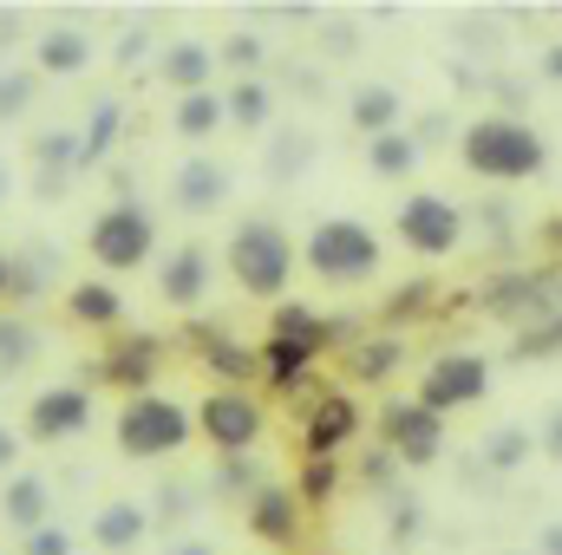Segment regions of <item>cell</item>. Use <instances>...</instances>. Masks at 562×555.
Returning <instances> with one entry per match:
<instances>
[{
  "label": "cell",
  "instance_id": "6da1fadb",
  "mask_svg": "<svg viewBox=\"0 0 562 555\" xmlns=\"http://www.w3.org/2000/svg\"><path fill=\"white\" fill-rule=\"evenodd\" d=\"M458 157H464V170L484 177V183H524V177H537V170L550 163L543 138H537L524 118H504V112L471 118V125L458 132Z\"/></svg>",
  "mask_w": 562,
  "mask_h": 555
},
{
  "label": "cell",
  "instance_id": "7a4b0ae2",
  "mask_svg": "<svg viewBox=\"0 0 562 555\" xmlns=\"http://www.w3.org/2000/svg\"><path fill=\"white\" fill-rule=\"evenodd\" d=\"M301 262H307V275L327 281V287H360V281L380 275L386 242L360 216H321L307 229V242H301Z\"/></svg>",
  "mask_w": 562,
  "mask_h": 555
},
{
  "label": "cell",
  "instance_id": "3957f363",
  "mask_svg": "<svg viewBox=\"0 0 562 555\" xmlns=\"http://www.w3.org/2000/svg\"><path fill=\"white\" fill-rule=\"evenodd\" d=\"M229 275L249 301H281L294 281V236L276 216H243L229 229Z\"/></svg>",
  "mask_w": 562,
  "mask_h": 555
},
{
  "label": "cell",
  "instance_id": "277c9868",
  "mask_svg": "<svg viewBox=\"0 0 562 555\" xmlns=\"http://www.w3.org/2000/svg\"><path fill=\"white\" fill-rule=\"evenodd\" d=\"M86 256L112 275H138L144 262H157V216L138 196H112L92 223H86Z\"/></svg>",
  "mask_w": 562,
  "mask_h": 555
},
{
  "label": "cell",
  "instance_id": "5b68a950",
  "mask_svg": "<svg viewBox=\"0 0 562 555\" xmlns=\"http://www.w3.org/2000/svg\"><path fill=\"white\" fill-rule=\"evenodd\" d=\"M112 438H119V451L125 457H144V464H157V457H177L190 438H196V418L183 399H164V393H132L119 418H112Z\"/></svg>",
  "mask_w": 562,
  "mask_h": 555
},
{
  "label": "cell",
  "instance_id": "8992f818",
  "mask_svg": "<svg viewBox=\"0 0 562 555\" xmlns=\"http://www.w3.org/2000/svg\"><path fill=\"white\" fill-rule=\"evenodd\" d=\"M196 438L216 451V457H249L256 451V438H262V424H269V412H262V399L256 393H243V386H210L203 399H196Z\"/></svg>",
  "mask_w": 562,
  "mask_h": 555
},
{
  "label": "cell",
  "instance_id": "52a82bcc",
  "mask_svg": "<svg viewBox=\"0 0 562 555\" xmlns=\"http://www.w3.org/2000/svg\"><path fill=\"white\" fill-rule=\"evenodd\" d=\"M393 236L413 249V256H458L464 249V236H471V223H464V209L451 203V196H438V190H413V196H400V209H393Z\"/></svg>",
  "mask_w": 562,
  "mask_h": 555
},
{
  "label": "cell",
  "instance_id": "ba28073f",
  "mask_svg": "<svg viewBox=\"0 0 562 555\" xmlns=\"http://www.w3.org/2000/svg\"><path fill=\"white\" fill-rule=\"evenodd\" d=\"M484 393H491V366H484L471 347H451V353H438V360L425 366V380H419L413 399H419L425 412L445 418V412H458V406H477Z\"/></svg>",
  "mask_w": 562,
  "mask_h": 555
},
{
  "label": "cell",
  "instance_id": "9c48e42d",
  "mask_svg": "<svg viewBox=\"0 0 562 555\" xmlns=\"http://www.w3.org/2000/svg\"><path fill=\"white\" fill-rule=\"evenodd\" d=\"M79 431H92V386L66 380V386H46V393L26 399V418H20L26 444H66Z\"/></svg>",
  "mask_w": 562,
  "mask_h": 555
},
{
  "label": "cell",
  "instance_id": "30bf717a",
  "mask_svg": "<svg viewBox=\"0 0 562 555\" xmlns=\"http://www.w3.org/2000/svg\"><path fill=\"white\" fill-rule=\"evenodd\" d=\"M380 431H386V451L400 457V464H438V451H445V418L425 412L419 399H386L380 406Z\"/></svg>",
  "mask_w": 562,
  "mask_h": 555
},
{
  "label": "cell",
  "instance_id": "8fae6325",
  "mask_svg": "<svg viewBox=\"0 0 562 555\" xmlns=\"http://www.w3.org/2000/svg\"><path fill=\"white\" fill-rule=\"evenodd\" d=\"M210 281H216L210 242H177V249L157 256V301L164 307H203L210 301Z\"/></svg>",
  "mask_w": 562,
  "mask_h": 555
},
{
  "label": "cell",
  "instance_id": "7c38bea8",
  "mask_svg": "<svg viewBox=\"0 0 562 555\" xmlns=\"http://www.w3.org/2000/svg\"><path fill=\"white\" fill-rule=\"evenodd\" d=\"M360 399L347 393V386H327L321 399H314V412H307V424H301V451L307 457H340V444H353L360 438Z\"/></svg>",
  "mask_w": 562,
  "mask_h": 555
},
{
  "label": "cell",
  "instance_id": "4fadbf2b",
  "mask_svg": "<svg viewBox=\"0 0 562 555\" xmlns=\"http://www.w3.org/2000/svg\"><path fill=\"white\" fill-rule=\"evenodd\" d=\"M26 157H33V196L40 203H59L66 183L79 177V132L72 125H46L26 138Z\"/></svg>",
  "mask_w": 562,
  "mask_h": 555
},
{
  "label": "cell",
  "instance_id": "5bb4252c",
  "mask_svg": "<svg viewBox=\"0 0 562 555\" xmlns=\"http://www.w3.org/2000/svg\"><path fill=\"white\" fill-rule=\"evenodd\" d=\"M229 163H216V157H183L177 163V177H170V203L183 209V216H210V209H223L229 203Z\"/></svg>",
  "mask_w": 562,
  "mask_h": 555
},
{
  "label": "cell",
  "instance_id": "9a60e30c",
  "mask_svg": "<svg viewBox=\"0 0 562 555\" xmlns=\"http://www.w3.org/2000/svg\"><path fill=\"white\" fill-rule=\"evenodd\" d=\"M157 360H164V340H157V333H125L119 347H105V360H99L92 373L132 399V393H150V380H157Z\"/></svg>",
  "mask_w": 562,
  "mask_h": 555
},
{
  "label": "cell",
  "instance_id": "2e32d148",
  "mask_svg": "<svg viewBox=\"0 0 562 555\" xmlns=\"http://www.w3.org/2000/svg\"><path fill=\"white\" fill-rule=\"evenodd\" d=\"M92 33L86 26H40L33 33V72L40 79H79L92 66Z\"/></svg>",
  "mask_w": 562,
  "mask_h": 555
},
{
  "label": "cell",
  "instance_id": "e0dca14e",
  "mask_svg": "<svg viewBox=\"0 0 562 555\" xmlns=\"http://www.w3.org/2000/svg\"><path fill=\"white\" fill-rule=\"evenodd\" d=\"M157 79L177 92V99H190V92H216V46H203V39H170L164 53H157Z\"/></svg>",
  "mask_w": 562,
  "mask_h": 555
},
{
  "label": "cell",
  "instance_id": "ac0fdd59",
  "mask_svg": "<svg viewBox=\"0 0 562 555\" xmlns=\"http://www.w3.org/2000/svg\"><path fill=\"white\" fill-rule=\"evenodd\" d=\"M256 360H262V380H269L276 393H307L321 347H314V340H294V333H269V340L256 347Z\"/></svg>",
  "mask_w": 562,
  "mask_h": 555
},
{
  "label": "cell",
  "instance_id": "d6986e66",
  "mask_svg": "<svg viewBox=\"0 0 562 555\" xmlns=\"http://www.w3.org/2000/svg\"><path fill=\"white\" fill-rule=\"evenodd\" d=\"M249 536L269 543V550H294L301 543V497L281 490V484H262L249 497Z\"/></svg>",
  "mask_w": 562,
  "mask_h": 555
},
{
  "label": "cell",
  "instance_id": "ffe728a7",
  "mask_svg": "<svg viewBox=\"0 0 562 555\" xmlns=\"http://www.w3.org/2000/svg\"><path fill=\"white\" fill-rule=\"evenodd\" d=\"M86 536H92V550H105V555H132L150 536V510H144L138 497H112V503L92 510Z\"/></svg>",
  "mask_w": 562,
  "mask_h": 555
},
{
  "label": "cell",
  "instance_id": "44dd1931",
  "mask_svg": "<svg viewBox=\"0 0 562 555\" xmlns=\"http://www.w3.org/2000/svg\"><path fill=\"white\" fill-rule=\"evenodd\" d=\"M66 314L79 327H92V333H112L125 320V294H119V281H105V275H79L66 287Z\"/></svg>",
  "mask_w": 562,
  "mask_h": 555
},
{
  "label": "cell",
  "instance_id": "7402d4cb",
  "mask_svg": "<svg viewBox=\"0 0 562 555\" xmlns=\"http://www.w3.org/2000/svg\"><path fill=\"white\" fill-rule=\"evenodd\" d=\"M0 517H7L20 536H33L40 523H53V484H46L40 471H13L7 490H0Z\"/></svg>",
  "mask_w": 562,
  "mask_h": 555
},
{
  "label": "cell",
  "instance_id": "603a6c76",
  "mask_svg": "<svg viewBox=\"0 0 562 555\" xmlns=\"http://www.w3.org/2000/svg\"><path fill=\"white\" fill-rule=\"evenodd\" d=\"M400 118H406V99H400V86H353V99H347V125L360 132V138H386V132H400Z\"/></svg>",
  "mask_w": 562,
  "mask_h": 555
},
{
  "label": "cell",
  "instance_id": "cb8c5ba5",
  "mask_svg": "<svg viewBox=\"0 0 562 555\" xmlns=\"http://www.w3.org/2000/svg\"><path fill=\"white\" fill-rule=\"evenodd\" d=\"M484 307H491V314H510V320L543 314V307H562V275H510L484 294Z\"/></svg>",
  "mask_w": 562,
  "mask_h": 555
},
{
  "label": "cell",
  "instance_id": "d4e9b609",
  "mask_svg": "<svg viewBox=\"0 0 562 555\" xmlns=\"http://www.w3.org/2000/svg\"><path fill=\"white\" fill-rule=\"evenodd\" d=\"M196 360L216 373V386H256L262 380V360H256V347H243L236 333H203V347H196Z\"/></svg>",
  "mask_w": 562,
  "mask_h": 555
},
{
  "label": "cell",
  "instance_id": "484cf974",
  "mask_svg": "<svg viewBox=\"0 0 562 555\" xmlns=\"http://www.w3.org/2000/svg\"><path fill=\"white\" fill-rule=\"evenodd\" d=\"M400 366H406V340L400 333H367V340L347 347V380H360V386H373V380H386Z\"/></svg>",
  "mask_w": 562,
  "mask_h": 555
},
{
  "label": "cell",
  "instance_id": "4316f807",
  "mask_svg": "<svg viewBox=\"0 0 562 555\" xmlns=\"http://www.w3.org/2000/svg\"><path fill=\"white\" fill-rule=\"evenodd\" d=\"M119 132H125V105L119 99H99L92 118H86V132H79V177H92L119 150Z\"/></svg>",
  "mask_w": 562,
  "mask_h": 555
},
{
  "label": "cell",
  "instance_id": "83f0119b",
  "mask_svg": "<svg viewBox=\"0 0 562 555\" xmlns=\"http://www.w3.org/2000/svg\"><path fill=\"white\" fill-rule=\"evenodd\" d=\"M269 118H276V92H269L262 79H236V86L223 92V125H243V132H269Z\"/></svg>",
  "mask_w": 562,
  "mask_h": 555
},
{
  "label": "cell",
  "instance_id": "f1b7e54d",
  "mask_svg": "<svg viewBox=\"0 0 562 555\" xmlns=\"http://www.w3.org/2000/svg\"><path fill=\"white\" fill-rule=\"evenodd\" d=\"M367 163H373V177H386V183H406L413 170H419V138L400 125V132H386V138H367Z\"/></svg>",
  "mask_w": 562,
  "mask_h": 555
},
{
  "label": "cell",
  "instance_id": "f546056e",
  "mask_svg": "<svg viewBox=\"0 0 562 555\" xmlns=\"http://www.w3.org/2000/svg\"><path fill=\"white\" fill-rule=\"evenodd\" d=\"M40 353H46V347H40V327H33L26 314H0V380L26 373Z\"/></svg>",
  "mask_w": 562,
  "mask_h": 555
},
{
  "label": "cell",
  "instance_id": "4dcf8cb0",
  "mask_svg": "<svg viewBox=\"0 0 562 555\" xmlns=\"http://www.w3.org/2000/svg\"><path fill=\"white\" fill-rule=\"evenodd\" d=\"M170 125H177V138L210 144L216 132H223V92H190V99H177Z\"/></svg>",
  "mask_w": 562,
  "mask_h": 555
},
{
  "label": "cell",
  "instance_id": "1f68e13d",
  "mask_svg": "<svg viewBox=\"0 0 562 555\" xmlns=\"http://www.w3.org/2000/svg\"><path fill=\"white\" fill-rule=\"evenodd\" d=\"M269 333H294V340H314L321 353L340 340V333H353V327H340V320H321L314 307H301V301H276V327Z\"/></svg>",
  "mask_w": 562,
  "mask_h": 555
},
{
  "label": "cell",
  "instance_id": "d6a6232c",
  "mask_svg": "<svg viewBox=\"0 0 562 555\" xmlns=\"http://www.w3.org/2000/svg\"><path fill=\"white\" fill-rule=\"evenodd\" d=\"M40 86H46V79H40L33 66H7V72H0V125H20V118L33 112Z\"/></svg>",
  "mask_w": 562,
  "mask_h": 555
},
{
  "label": "cell",
  "instance_id": "836d02e7",
  "mask_svg": "<svg viewBox=\"0 0 562 555\" xmlns=\"http://www.w3.org/2000/svg\"><path fill=\"white\" fill-rule=\"evenodd\" d=\"M334 490H340V457H307V464H301V477H294V497H301V510H321V503H334Z\"/></svg>",
  "mask_w": 562,
  "mask_h": 555
},
{
  "label": "cell",
  "instance_id": "e575fe53",
  "mask_svg": "<svg viewBox=\"0 0 562 555\" xmlns=\"http://www.w3.org/2000/svg\"><path fill=\"white\" fill-rule=\"evenodd\" d=\"M307 163H314V138H307V132H281V138L269 144V177H276V183L301 177Z\"/></svg>",
  "mask_w": 562,
  "mask_h": 555
},
{
  "label": "cell",
  "instance_id": "d590c367",
  "mask_svg": "<svg viewBox=\"0 0 562 555\" xmlns=\"http://www.w3.org/2000/svg\"><path fill=\"white\" fill-rule=\"evenodd\" d=\"M524 457H530V431H524V424H497V431L484 438V464H491V471H517Z\"/></svg>",
  "mask_w": 562,
  "mask_h": 555
},
{
  "label": "cell",
  "instance_id": "8d00e7d4",
  "mask_svg": "<svg viewBox=\"0 0 562 555\" xmlns=\"http://www.w3.org/2000/svg\"><path fill=\"white\" fill-rule=\"evenodd\" d=\"M269 59V46H262V33H229L223 46H216V66H236V79H256V66Z\"/></svg>",
  "mask_w": 562,
  "mask_h": 555
},
{
  "label": "cell",
  "instance_id": "74e56055",
  "mask_svg": "<svg viewBox=\"0 0 562 555\" xmlns=\"http://www.w3.org/2000/svg\"><path fill=\"white\" fill-rule=\"evenodd\" d=\"M46 275H53V256H13V281H7V301H40L46 294Z\"/></svg>",
  "mask_w": 562,
  "mask_h": 555
},
{
  "label": "cell",
  "instance_id": "f35d334b",
  "mask_svg": "<svg viewBox=\"0 0 562 555\" xmlns=\"http://www.w3.org/2000/svg\"><path fill=\"white\" fill-rule=\"evenodd\" d=\"M438 301V287L431 281H406V287H393V301H386V320H413Z\"/></svg>",
  "mask_w": 562,
  "mask_h": 555
},
{
  "label": "cell",
  "instance_id": "ab89813d",
  "mask_svg": "<svg viewBox=\"0 0 562 555\" xmlns=\"http://www.w3.org/2000/svg\"><path fill=\"white\" fill-rule=\"evenodd\" d=\"M20 555H72V536L59 523H40L33 536H20Z\"/></svg>",
  "mask_w": 562,
  "mask_h": 555
},
{
  "label": "cell",
  "instance_id": "60d3db41",
  "mask_svg": "<svg viewBox=\"0 0 562 555\" xmlns=\"http://www.w3.org/2000/svg\"><path fill=\"white\" fill-rule=\"evenodd\" d=\"M216 484H223V490H249V497H256V490H262V471H256L249 457H223Z\"/></svg>",
  "mask_w": 562,
  "mask_h": 555
},
{
  "label": "cell",
  "instance_id": "b9f144b4",
  "mask_svg": "<svg viewBox=\"0 0 562 555\" xmlns=\"http://www.w3.org/2000/svg\"><path fill=\"white\" fill-rule=\"evenodd\" d=\"M517 353H562V320H543V327H530Z\"/></svg>",
  "mask_w": 562,
  "mask_h": 555
},
{
  "label": "cell",
  "instance_id": "7bdbcfd3",
  "mask_svg": "<svg viewBox=\"0 0 562 555\" xmlns=\"http://www.w3.org/2000/svg\"><path fill=\"white\" fill-rule=\"evenodd\" d=\"M419 523H425V510L413 503V497H400V510H393V536L406 543V536H419Z\"/></svg>",
  "mask_w": 562,
  "mask_h": 555
},
{
  "label": "cell",
  "instance_id": "ee69618b",
  "mask_svg": "<svg viewBox=\"0 0 562 555\" xmlns=\"http://www.w3.org/2000/svg\"><path fill=\"white\" fill-rule=\"evenodd\" d=\"M144 53H150V33H144V26H132V33L119 39V66H138Z\"/></svg>",
  "mask_w": 562,
  "mask_h": 555
},
{
  "label": "cell",
  "instance_id": "f6af8a7d",
  "mask_svg": "<svg viewBox=\"0 0 562 555\" xmlns=\"http://www.w3.org/2000/svg\"><path fill=\"white\" fill-rule=\"evenodd\" d=\"M321 46H327V53H353V46H360V33H353L347 20H334V26L321 33Z\"/></svg>",
  "mask_w": 562,
  "mask_h": 555
},
{
  "label": "cell",
  "instance_id": "bcb514c9",
  "mask_svg": "<svg viewBox=\"0 0 562 555\" xmlns=\"http://www.w3.org/2000/svg\"><path fill=\"white\" fill-rule=\"evenodd\" d=\"M20 451H26V438L13 424H0V471H20Z\"/></svg>",
  "mask_w": 562,
  "mask_h": 555
},
{
  "label": "cell",
  "instance_id": "7dc6e473",
  "mask_svg": "<svg viewBox=\"0 0 562 555\" xmlns=\"http://www.w3.org/2000/svg\"><path fill=\"white\" fill-rule=\"evenodd\" d=\"M543 451L562 464V406H550V418H543Z\"/></svg>",
  "mask_w": 562,
  "mask_h": 555
},
{
  "label": "cell",
  "instance_id": "c3c4849f",
  "mask_svg": "<svg viewBox=\"0 0 562 555\" xmlns=\"http://www.w3.org/2000/svg\"><path fill=\"white\" fill-rule=\"evenodd\" d=\"M537 555H562V523H550V530L537 536Z\"/></svg>",
  "mask_w": 562,
  "mask_h": 555
},
{
  "label": "cell",
  "instance_id": "681fc988",
  "mask_svg": "<svg viewBox=\"0 0 562 555\" xmlns=\"http://www.w3.org/2000/svg\"><path fill=\"white\" fill-rule=\"evenodd\" d=\"M543 79H557V86H562V39L543 53Z\"/></svg>",
  "mask_w": 562,
  "mask_h": 555
},
{
  "label": "cell",
  "instance_id": "f907efd6",
  "mask_svg": "<svg viewBox=\"0 0 562 555\" xmlns=\"http://www.w3.org/2000/svg\"><path fill=\"white\" fill-rule=\"evenodd\" d=\"M20 39V13H0V46H13Z\"/></svg>",
  "mask_w": 562,
  "mask_h": 555
},
{
  "label": "cell",
  "instance_id": "816d5d0a",
  "mask_svg": "<svg viewBox=\"0 0 562 555\" xmlns=\"http://www.w3.org/2000/svg\"><path fill=\"white\" fill-rule=\"evenodd\" d=\"M7 281H13V256L0 249V301H7Z\"/></svg>",
  "mask_w": 562,
  "mask_h": 555
},
{
  "label": "cell",
  "instance_id": "f5cc1de1",
  "mask_svg": "<svg viewBox=\"0 0 562 555\" xmlns=\"http://www.w3.org/2000/svg\"><path fill=\"white\" fill-rule=\"evenodd\" d=\"M170 555H216V550H210V543H177Z\"/></svg>",
  "mask_w": 562,
  "mask_h": 555
},
{
  "label": "cell",
  "instance_id": "db71d44e",
  "mask_svg": "<svg viewBox=\"0 0 562 555\" xmlns=\"http://www.w3.org/2000/svg\"><path fill=\"white\" fill-rule=\"evenodd\" d=\"M0 196H7V163H0Z\"/></svg>",
  "mask_w": 562,
  "mask_h": 555
}]
</instances>
